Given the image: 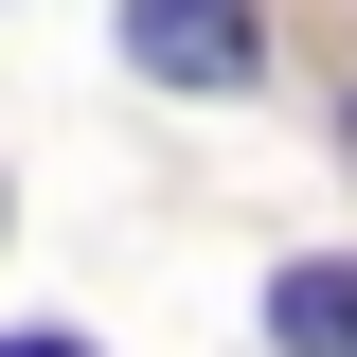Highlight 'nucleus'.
<instances>
[{"mask_svg": "<svg viewBox=\"0 0 357 357\" xmlns=\"http://www.w3.org/2000/svg\"><path fill=\"white\" fill-rule=\"evenodd\" d=\"M126 72L143 89H250L268 72V18L250 0H126Z\"/></svg>", "mask_w": 357, "mask_h": 357, "instance_id": "obj_1", "label": "nucleus"}, {"mask_svg": "<svg viewBox=\"0 0 357 357\" xmlns=\"http://www.w3.org/2000/svg\"><path fill=\"white\" fill-rule=\"evenodd\" d=\"M268 340H286V357H357V250L268 268Z\"/></svg>", "mask_w": 357, "mask_h": 357, "instance_id": "obj_2", "label": "nucleus"}, {"mask_svg": "<svg viewBox=\"0 0 357 357\" xmlns=\"http://www.w3.org/2000/svg\"><path fill=\"white\" fill-rule=\"evenodd\" d=\"M0 357H89V340H54V321H36V340H0Z\"/></svg>", "mask_w": 357, "mask_h": 357, "instance_id": "obj_3", "label": "nucleus"}, {"mask_svg": "<svg viewBox=\"0 0 357 357\" xmlns=\"http://www.w3.org/2000/svg\"><path fill=\"white\" fill-rule=\"evenodd\" d=\"M340 161H357V89H340Z\"/></svg>", "mask_w": 357, "mask_h": 357, "instance_id": "obj_4", "label": "nucleus"}]
</instances>
